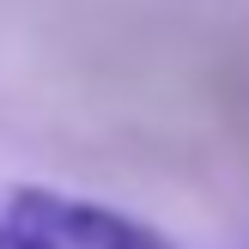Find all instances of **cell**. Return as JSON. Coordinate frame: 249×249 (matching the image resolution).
<instances>
[{"label":"cell","instance_id":"obj_1","mask_svg":"<svg viewBox=\"0 0 249 249\" xmlns=\"http://www.w3.org/2000/svg\"><path fill=\"white\" fill-rule=\"evenodd\" d=\"M12 249H170L152 225L55 189H18L0 213Z\"/></svg>","mask_w":249,"mask_h":249},{"label":"cell","instance_id":"obj_2","mask_svg":"<svg viewBox=\"0 0 249 249\" xmlns=\"http://www.w3.org/2000/svg\"><path fill=\"white\" fill-rule=\"evenodd\" d=\"M0 249H12V237H6V225H0Z\"/></svg>","mask_w":249,"mask_h":249}]
</instances>
